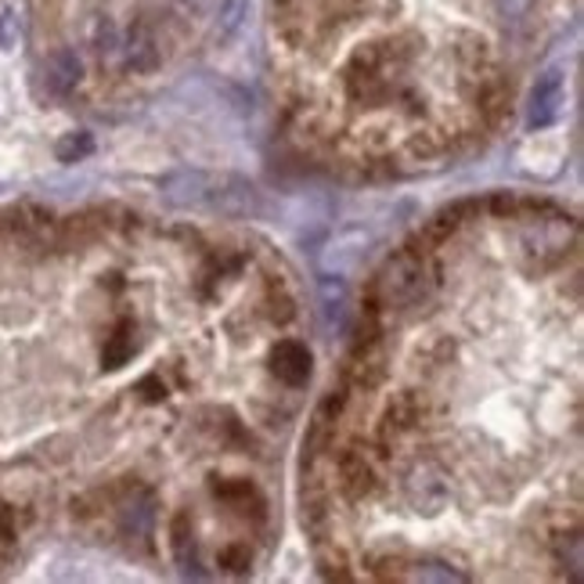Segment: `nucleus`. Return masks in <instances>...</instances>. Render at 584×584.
I'll return each mask as SVG.
<instances>
[{
	"label": "nucleus",
	"instance_id": "obj_1",
	"mask_svg": "<svg viewBox=\"0 0 584 584\" xmlns=\"http://www.w3.org/2000/svg\"><path fill=\"white\" fill-rule=\"evenodd\" d=\"M376 292L382 300V307H390L397 314L423 307L434 292V275H429V264L423 253H397L393 260L379 271Z\"/></svg>",
	"mask_w": 584,
	"mask_h": 584
},
{
	"label": "nucleus",
	"instance_id": "obj_2",
	"mask_svg": "<svg viewBox=\"0 0 584 584\" xmlns=\"http://www.w3.org/2000/svg\"><path fill=\"white\" fill-rule=\"evenodd\" d=\"M563 112V73L559 69H548V73L537 76V84L531 90L527 101V131H545L552 126Z\"/></svg>",
	"mask_w": 584,
	"mask_h": 584
},
{
	"label": "nucleus",
	"instance_id": "obj_3",
	"mask_svg": "<svg viewBox=\"0 0 584 584\" xmlns=\"http://www.w3.org/2000/svg\"><path fill=\"white\" fill-rule=\"evenodd\" d=\"M340 487L346 490V498H368L372 490L379 487V476H376V465H372V459L365 451H357V448H350L343 451V459H340Z\"/></svg>",
	"mask_w": 584,
	"mask_h": 584
},
{
	"label": "nucleus",
	"instance_id": "obj_4",
	"mask_svg": "<svg viewBox=\"0 0 584 584\" xmlns=\"http://www.w3.org/2000/svg\"><path fill=\"white\" fill-rule=\"evenodd\" d=\"M271 372L289 387H303L311 379V350L296 340H282L271 350Z\"/></svg>",
	"mask_w": 584,
	"mask_h": 584
},
{
	"label": "nucleus",
	"instance_id": "obj_5",
	"mask_svg": "<svg viewBox=\"0 0 584 584\" xmlns=\"http://www.w3.org/2000/svg\"><path fill=\"white\" fill-rule=\"evenodd\" d=\"M407 498H412V506L418 512H437L443 506V484L429 470L415 473L412 480H407Z\"/></svg>",
	"mask_w": 584,
	"mask_h": 584
},
{
	"label": "nucleus",
	"instance_id": "obj_6",
	"mask_svg": "<svg viewBox=\"0 0 584 584\" xmlns=\"http://www.w3.org/2000/svg\"><path fill=\"white\" fill-rule=\"evenodd\" d=\"M80 58L73 51H58L51 62H48V87L54 90V95H69L76 84H80Z\"/></svg>",
	"mask_w": 584,
	"mask_h": 584
},
{
	"label": "nucleus",
	"instance_id": "obj_7",
	"mask_svg": "<svg viewBox=\"0 0 584 584\" xmlns=\"http://www.w3.org/2000/svg\"><path fill=\"white\" fill-rule=\"evenodd\" d=\"M170 534H173V537H170V542H173V556H178L181 570H184V574H195V577H203V574H198V556H195V534H192V520L184 516V512H181L178 520H173V531H170Z\"/></svg>",
	"mask_w": 584,
	"mask_h": 584
},
{
	"label": "nucleus",
	"instance_id": "obj_8",
	"mask_svg": "<svg viewBox=\"0 0 584 584\" xmlns=\"http://www.w3.org/2000/svg\"><path fill=\"white\" fill-rule=\"evenodd\" d=\"M418 423V404H415V397H407L401 393L397 401L387 407V415H382V437H401L404 429H412Z\"/></svg>",
	"mask_w": 584,
	"mask_h": 584
},
{
	"label": "nucleus",
	"instance_id": "obj_9",
	"mask_svg": "<svg viewBox=\"0 0 584 584\" xmlns=\"http://www.w3.org/2000/svg\"><path fill=\"white\" fill-rule=\"evenodd\" d=\"M126 62H131L134 69H142V73H148V69L159 65V48H156V37L137 26L131 29V44H126Z\"/></svg>",
	"mask_w": 584,
	"mask_h": 584
},
{
	"label": "nucleus",
	"instance_id": "obj_10",
	"mask_svg": "<svg viewBox=\"0 0 584 584\" xmlns=\"http://www.w3.org/2000/svg\"><path fill=\"white\" fill-rule=\"evenodd\" d=\"M134 350H137L134 329H131V325H120V329L109 336V343H105L101 361H105L109 368H120V365H126V361L134 357Z\"/></svg>",
	"mask_w": 584,
	"mask_h": 584
},
{
	"label": "nucleus",
	"instance_id": "obj_11",
	"mask_svg": "<svg viewBox=\"0 0 584 584\" xmlns=\"http://www.w3.org/2000/svg\"><path fill=\"white\" fill-rule=\"evenodd\" d=\"M151 516H156V509H151V498L145 495L142 506H126V509H123V531H126V534H137V537L148 534Z\"/></svg>",
	"mask_w": 584,
	"mask_h": 584
},
{
	"label": "nucleus",
	"instance_id": "obj_12",
	"mask_svg": "<svg viewBox=\"0 0 584 584\" xmlns=\"http://www.w3.org/2000/svg\"><path fill=\"white\" fill-rule=\"evenodd\" d=\"M415 567L418 570L412 577H418V581H465L459 570H451L448 563H440V559H418Z\"/></svg>",
	"mask_w": 584,
	"mask_h": 584
},
{
	"label": "nucleus",
	"instance_id": "obj_13",
	"mask_svg": "<svg viewBox=\"0 0 584 584\" xmlns=\"http://www.w3.org/2000/svg\"><path fill=\"white\" fill-rule=\"evenodd\" d=\"M250 548L245 545H231V548H224V556H220V567L224 570H231V574H245L250 570Z\"/></svg>",
	"mask_w": 584,
	"mask_h": 584
},
{
	"label": "nucleus",
	"instance_id": "obj_14",
	"mask_svg": "<svg viewBox=\"0 0 584 584\" xmlns=\"http://www.w3.org/2000/svg\"><path fill=\"white\" fill-rule=\"evenodd\" d=\"M90 151V137L87 134H73L69 142L58 145V156H62V162H76L80 156H87Z\"/></svg>",
	"mask_w": 584,
	"mask_h": 584
},
{
	"label": "nucleus",
	"instance_id": "obj_15",
	"mask_svg": "<svg viewBox=\"0 0 584 584\" xmlns=\"http://www.w3.org/2000/svg\"><path fill=\"white\" fill-rule=\"evenodd\" d=\"M531 8H534V0H495L498 19H506V22H520Z\"/></svg>",
	"mask_w": 584,
	"mask_h": 584
},
{
	"label": "nucleus",
	"instance_id": "obj_16",
	"mask_svg": "<svg viewBox=\"0 0 584 584\" xmlns=\"http://www.w3.org/2000/svg\"><path fill=\"white\" fill-rule=\"evenodd\" d=\"M361 4H365V0H321V15L325 19H350Z\"/></svg>",
	"mask_w": 584,
	"mask_h": 584
},
{
	"label": "nucleus",
	"instance_id": "obj_17",
	"mask_svg": "<svg viewBox=\"0 0 584 584\" xmlns=\"http://www.w3.org/2000/svg\"><path fill=\"white\" fill-rule=\"evenodd\" d=\"M242 8H245V0H228V8H224V33H231V29L239 26Z\"/></svg>",
	"mask_w": 584,
	"mask_h": 584
}]
</instances>
